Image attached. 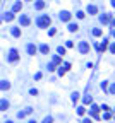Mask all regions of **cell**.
Wrapping results in <instances>:
<instances>
[{
  "label": "cell",
  "mask_w": 115,
  "mask_h": 123,
  "mask_svg": "<svg viewBox=\"0 0 115 123\" xmlns=\"http://www.w3.org/2000/svg\"><path fill=\"white\" fill-rule=\"evenodd\" d=\"M96 12H98L96 5H88V14H91V16H93V14H96Z\"/></svg>",
  "instance_id": "16"
},
{
  "label": "cell",
  "mask_w": 115,
  "mask_h": 123,
  "mask_svg": "<svg viewBox=\"0 0 115 123\" xmlns=\"http://www.w3.org/2000/svg\"><path fill=\"white\" fill-rule=\"evenodd\" d=\"M12 36H16V38L21 36V29H19V27H12Z\"/></svg>",
  "instance_id": "18"
},
{
  "label": "cell",
  "mask_w": 115,
  "mask_h": 123,
  "mask_svg": "<svg viewBox=\"0 0 115 123\" xmlns=\"http://www.w3.org/2000/svg\"><path fill=\"white\" fill-rule=\"evenodd\" d=\"M65 72H67L65 68H64V67H60V70H59V74H60V75H65Z\"/></svg>",
  "instance_id": "31"
},
{
  "label": "cell",
  "mask_w": 115,
  "mask_h": 123,
  "mask_svg": "<svg viewBox=\"0 0 115 123\" xmlns=\"http://www.w3.org/2000/svg\"><path fill=\"white\" fill-rule=\"evenodd\" d=\"M106 48H108V41L103 39V43H100V45H98V51H100V53H103Z\"/></svg>",
  "instance_id": "6"
},
{
  "label": "cell",
  "mask_w": 115,
  "mask_h": 123,
  "mask_svg": "<svg viewBox=\"0 0 115 123\" xmlns=\"http://www.w3.org/2000/svg\"><path fill=\"white\" fill-rule=\"evenodd\" d=\"M103 118H105V120H110V118H112V115H110L108 111H105V115H103Z\"/></svg>",
  "instance_id": "28"
},
{
  "label": "cell",
  "mask_w": 115,
  "mask_h": 123,
  "mask_svg": "<svg viewBox=\"0 0 115 123\" xmlns=\"http://www.w3.org/2000/svg\"><path fill=\"white\" fill-rule=\"evenodd\" d=\"M55 33H57V29H53V27L48 31V34H50V36H55Z\"/></svg>",
  "instance_id": "32"
},
{
  "label": "cell",
  "mask_w": 115,
  "mask_h": 123,
  "mask_svg": "<svg viewBox=\"0 0 115 123\" xmlns=\"http://www.w3.org/2000/svg\"><path fill=\"white\" fill-rule=\"evenodd\" d=\"M7 89H10V84L7 81H2L0 82V91H7Z\"/></svg>",
  "instance_id": "10"
},
{
  "label": "cell",
  "mask_w": 115,
  "mask_h": 123,
  "mask_svg": "<svg viewBox=\"0 0 115 123\" xmlns=\"http://www.w3.org/2000/svg\"><path fill=\"white\" fill-rule=\"evenodd\" d=\"M52 63H55V65H60V63H62V58H60L59 55H55L53 58H52Z\"/></svg>",
  "instance_id": "17"
},
{
  "label": "cell",
  "mask_w": 115,
  "mask_h": 123,
  "mask_svg": "<svg viewBox=\"0 0 115 123\" xmlns=\"http://www.w3.org/2000/svg\"><path fill=\"white\" fill-rule=\"evenodd\" d=\"M108 91H110V94H115V84H113V85H112V87H110V89H108Z\"/></svg>",
  "instance_id": "34"
},
{
  "label": "cell",
  "mask_w": 115,
  "mask_h": 123,
  "mask_svg": "<svg viewBox=\"0 0 115 123\" xmlns=\"http://www.w3.org/2000/svg\"><path fill=\"white\" fill-rule=\"evenodd\" d=\"M93 36H101V29H100V27H96V29H93Z\"/></svg>",
  "instance_id": "21"
},
{
  "label": "cell",
  "mask_w": 115,
  "mask_h": 123,
  "mask_svg": "<svg viewBox=\"0 0 115 123\" xmlns=\"http://www.w3.org/2000/svg\"><path fill=\"white\" fill-rule=\"evenodd\" d=\"M40 51H41L43 55H48V53H50V46H48V45H41V46H40Z\"/></svg>",
  "instance_id": "11"
},
{
  "label": "cell",
  "mask_w": 115,
  "mask_h": 123,
  "mask_svg": "<svg viewBox=\"0 0 115 123\" xmlns=\"http://www.w3.org/2000/svg\"><path fill=\"white\" fill-rule=\"evenodd\" d=\"M77 29H79L77 24H69V31H70V33H76Z\"/></svg>",
  "instance_id": "19"
},
{
  "label": "cell",
  "mask_w": 115,
  "mask_h": 123,
  "mask_svg": "<svg viewBox=\"0 0 115 123\" xmlns=\"http://www.w3.org/2000/svg\"><path fill=\"white\" fill-rule=\"evenodd\" d=\"M83 123H91V120H89V118H86V120L83 121Z\"/></svg>",
  "instance_id": "36"
},
{
  "label": "cell",
  "mask_w": 115,
  "mask_h": 123,
  "mask_svg": "<svg viewBox=\"0 0 115 123\" xmlns=\"http://www.w3.org/2000/svg\"><path fill=\"white\" fill-rule=\"evenodd\" d=\"M112 5H113V7H115V0H112Z\"/></svg>",
  "instance_id": "38"
},
{
  "label": "cell",
  "mask_w": 115,
  "mask_h": 123,
  "mask_svg": "<svg viewBox=\"0 0 115 123\" xmlns=\"http://www.w3.org/2000/svg\"><path fill=\"white\" fill-rule=\"evenodd\" d=\"M28 53L29 55H36V46L34 45H28Z\"/></svg>",
  "instance_id": "15"
},
{
  "label": "cell",
  "mask_w": 115,
  "mask_h": 123,
  "mask_svg": "<svg viewBox=\"0 0 115 123\" xmlns=\"http://www.w3.org/2000/svg\"><path fill=\"white\" fill-rule=\"evenodd\" d=\"M12 10H14V12H21V10H23V4H21V2H16V4H14V7H12Z\"/></svg>",
  "instance_id": "13"
},
{
  "label": "cell",
  "mask_w": 115,
  "mask_h": 123,
  "mask_svg": "<svg viewBox=\"0 0 115 123\" xmlns=\"http://www.w3.org/2000/svg\"><path fill=\"white\" fill-rule=\"evenodd\" d=\"M9 60H10V62H17V60H19V53H17L16 48H12L10 51H9Z\"/></svg>",
  "instance_id": "2"
},
{
  "label": "cell",
  "mask_w": 115,
  "mask_h": 123,
  "mask_svg": "<svg viewBox=\"0 0 115 123\" xmlns=\"http://www.w3.org/2000/svg\"><path fill=\"white\" fill-rule=\"evenodd\" d=\"M50 22H52V19H50L48 16H40V17H38V21H36L38 27H48V26H50Z\"/></svg>",
  "instance_id": "1"
},
{
  "label": "cell",
  "mask_w": 115,
  "mask_h": 123,
  "mask_svg": "<svg viewBox=\"0 0 115 123\" xmlns=\"http://www.w3.org/2000/svg\"><path fill=\"white\" fill-rule=\"evenodd\" d=\"M112 26H113V27H115V19H113V21H112Z\"/></svg>",
  "instance_id": "37"
},
{
  "label": "cell",
  "mask_w": 115,
  "mask_h": 123,
  "mask_svg": "<svg viewBox=\"0 0 115 123\" xmlns=\"http://www.w3.org/2000/svg\"><path fill=\"white\" fill-rule=\"evenodd\" d=\"M5 123H12V121H5Z\"/></svg>",
  "instance_id": "41"
},
{
  "label": "cell",
  "mask_w": 115,
  "mask_h": 123,
  "mask_svg": "<svg viewBox=\"0 0 115 123\" xmlns=\"http://www.w3.org/2000/svg\"><path fill=\"white\" fill-rule=\"evenodd\" d=\"M98 111H100V108L96 106V104H91V110H89V113L93 115V116H95L96 120H98Z\"/></svg>",
  "instance_id": "7"
},
{
  "label": "cell",
  "mask_w": 115,
  "mask_h": 123,
  "mask_svg": "<svg viewBox=\"0 0 115 123\" xmlns=\"http://www.w3.org/2000/svg\"><path fill=\"white\" fill-rule=\"evenodd\" d=\"M113 38H115V31H113Z\"/></svg>",
  "instance_id": "40"
},
{
  "label": "cell",
  "mask_w": 115,
  "mask_h": 123,
  "mask_svg": "<svg viewBox=\"0 0 115 123\" xmlns=\"http://www.w3.org/2000/svg\"><path fill=\"white\" fill-rule=\"evenodd\" d=\"M110 51L115 55V43H113V45H110Z\"/></svg>",
  "instance_id": "33"
},
{
  "label": "cell",
  "mask_w": 115,
  "mask_h": 123,
  "mask_svg": "<svg viewBox=\"0 0 115 123\" xmlns=\"http://www.w3.org/2000/svg\"><path fill=\"white\" fill-rule=\"evenodd\" d=\"M106 87H108V82L103 81V82H101V89H103V91H106Z\"/></svg>",
  "instance_id": "25"
},
{
  "label": "cell",
  "mask_w": 115,
  "mask_h": 123,
  "mask_svg": "<svg viewBox=\"0 0 115 123\" xmlns=\"http://www.w3.org/2000/svg\"><path fill=\"white\" fill-rule=\"evenodd\" d=\"M12 19H14V14H12V12H5V14H4V21H7V22H10Z\"/></svg>",
  "instance_id": "14"
},
{
  "label": "cell",
  "mask_w": 115,
  "mask_h": 123,
  "mask_svg": "<svg viewBox=\"0 0 115 123\" xmlns=\"http://www.w3.org/2000/svg\"><path fill=\"white\" fill-rule=\"evenodd\" d=\"M26 116V111H19L17 113V118H24Z\"/></svg>",
  "instance_id": "29"
},
{
  "label": "cell",
  "mask_w": 115,
  "mask_h": 123,
  "mask_svg": "<svg viewBox=\"0 0 115 123\" xmlns=\"http://www.w3.org/2000/svg\"><path fill=\"white\" fill-rule=\"evenodd\" d=\"M43 7H45V2H43V0H36V2H34V9H38V10H41Z\"/></svg>",
  "instance_id": "12"
},
{
  "label": "cell",
  "mask_w": 115,
  "mask_h": 123,
  "mask_svg": "<svg viewBox=\"0 0 115 123\" xmlns=\"http://www.w3.org/2000/svg\"><path fill=\"white\" fill-rule=\"evenodd\" d=\"M100 21H101V24H108L110 22V14H103V16L100 17Z\"/></svg>",
  "instance_id": "9"
},
{
  "label": "cell",
  "mask_w": 115,
  "mask_h": 123,
  "mask_svg": "<svg viewBox=\"0 0 115 123\" xmlns=\"http://www.w3.org/2000/svg\"><path fill=\"white\" fill-rule=\"evenodd\" d=\"M79 51H81V53H88L89 51V45L86 41H81V43H79Z\"/></svg>",
  "instance_id": "3"
},
{
  "label": "cell",
  "mask_w": 115,
  "mask_h": 123,
  "mask_svg": "<svg viewBox=\"0 0 115 123\" xmlns=\"http://www.w3.org/2000/svg\"><path fill=\"white\" fill-rule=\"evenodd\" d=\"M9 108V101L7 99H0V111H5Z\"/></svg>",
  "instance_id": "8"
},
{
  "label": "cell",
  "mask_w": 115,
  "mask_h": 123,
  "mask_svg": "<svg viewBox=\"0 0 115 123\" xmlns=\"http://www.w3.org/2000/svg\"><path fill=\"white\" fill-rule=\"evenodd\" d=\"M84 113H86V108H84V106H79V108H77V115H79V116H83Z\"/></svg>",
  "instance_id": "20"
},
{
  "label": "cell",
  "mask_w": 115,
  "mask_h": 123,
  "mask_svg": "<svg viewBox=\"0 0 115 123\" xmlns=\"http://www.w3.org/2000/svg\"><path fill=\"white\" fill-rule=\"evenodd\" d=\"M29 123H36V121H34V120H29Z\"/></svg>",
  "instance_id": "39"
},
{
  "label": "cell",
  "mask_w": 115,
  "mask_h": 123,
  "mask_svg": "<svg viewBox=\"0 0 115 123\" xmlns=\"http://www.w3.org/2000/svg\"><path fill=\"white\" fill-rule=\"evenodd\" d=\"M79 99V92H72V101L76 103V101Z\"/></svg>",
  "instance_id": "24"
},
{
  "label": "cell",
  "mask_w": 115,
  "mask_h": 123,
  "mask_svg": "<svg viewBox=\"0 0 115 123\" xmlns=\"http://www.w3.org/2000/svg\"><path fill=\"white\" fill-rule=\"evenodd\" d=\"M57 51H59V55H65V48H64V46H59V48H57Z\"/></svg>",
  "instance_id": "23"
},
{
  "label": "cell",
  "mask_w": 115,
  "mask_h": 123,
  "mask_svg": "<svg viewBox=\"0 0 115 123\" xmlns=\"http://www.w3.org/2000/svg\"><path fill=\"white\" fill-rule=\"evenodd\" d=\"M52 121H53V120H52V116H46L45 120H43V123H52Z\"/></svg>",
  "instance_id": "30"
},
{
  "label": "cell",
  "mask_w": 115,
  "mask_h": 123,
  "mask_svg": "<svg viewBox=\"0 0 115 123\" xmlns=\"http://www.w3.org/2000/svg\"><path fill=\"white\" fill-rule=\"evenodd\" d=\"M55 67H57L55 63H50V65H48V70H50V72H53V70H55Z\"/></svg>",
  "instance_id": "27"
},
{
  "label": "cell",
  "mask_w": 115,
  "mask_h": 123,
  "mask_svg": "<svg viewBox=\"0 0 115 123\" xmlns=\"http://www.w3.org/2000/svg\"><path fill=\"white\" fill-rule=\"evenodd\" d=\"M76 16H77L79 19H84V16H86V14H84V12H81V10H79V12L76 14Z\"/></svg>",
  "instance_id": "26"
},
{
  "label": "cell",
  "mask_w": 115,
  "mask_h": 123,
  "mask_svg": "<svg viewBox=\"0 0 115 123\" xmlns=\"http://www.w3.org/2000/svg\"><path fill=\"white\" fill-rule=\"evenodd\" d=\"M19 24H21V26H29V24H31V19L28 17V16H21V17H19Z\"/></svg>",
  "instance_id": "4"
},
{
  "label": "cell",
  "mask_w": 115,
  "mask_h": 123,
  "mask_svg": "<svg viewBox=\"0 0 115 123\" xmlns=\"http://www.w3.org/2000/svg\"><path fill=\"white\" fill-rule=\"evenodd\" d=\"M91 103H93V98L91 96H86L84 98V104H91Z\"/></svg>",
  "instance_id": "22"
},
{
  "label": "cell",
  "mask_w": 115,
  "mask_h": 123,
  "mask_svg": "<svg viewBox=\"0 0 115 123\" xmlns=\"http://www.w3.org/2000/svg\"><path fill=\"white\" fill-rule=\"evenodd\" d=\"M29 92H31V96H36V94H38V91H36V89H31Z\"/></svg>",
  "instance_id": "35"
},
{
  "label": "cell",
  "mask_w": 115,
  "mask_h": 123,
  "mask_svg": "<svg viewBox=\"0 0 115 123\" xmlns=\"http://www.w3.org/2000/svg\"><path fill=\"white\" fill-rule=\"evenodd\" d=\"M60 21H64V22H69V21H70V12L62 10V12H60Z\"/></svg>",
  "instance_id": "5"
}]
</instances>
